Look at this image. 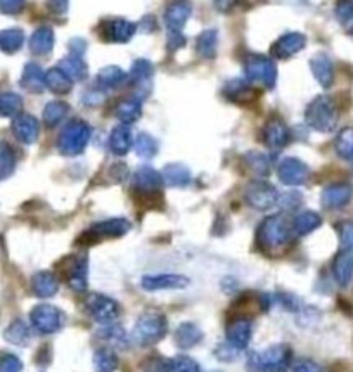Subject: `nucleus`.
I'll return each instance as SVG.
<instances>
[{"label": "nucleus", "mask_w": 353, "mask_h": 372, "mask_svg": "<svg viewBox=\"0 0 353 372\" xmlns=\"http://www.w3.org/2000/svg\"><path fill=\"white\" fill-rule=\"evenodd\" d=\"M293 351L287 344H272L262 351H253L248 357L249 372H286L291 365Z\"/></svg>", "instance_id": "f257e3e1"}, {"label": "nucleus", "mask_w": 353, "mask_h": 372, "mask_svg": "<svg viewBox=\"0 0 353 372\" xmlns=\"http://www.w3.org/2000/svg\"><path fill=\"white\" fill-rule=\"evenodd\" d=\"M305 121L314 130L327 134L332 132L338 125V108L334 101L327 95H318L310 104L307 106L305 111Z\"/></svg>", "instance_id": "f03ea898"}, {"label": "nucleus", "mask_w": 353, "mask_h": 372, "mask_svg": "<svg viewBox=\"0 0 353 372\" xmlns=\"http://www.w3.org/2000/svg\"><path fill=\"white\" fill-rule=\"evenodd\" d=\"M293 225L287 222L284 215L267 217L258 227V242L265 250L274 251L286 246L291 239Z\"/></svg>", "instance_id": "7ed1b4c3"}, {"label": "nucleus", "mask_w": 353, "mask_h": 372, "mask_svg": "<svg viewBox=\"0 0 353 372\" xmlns=\"http://www.w3.org/2000/svg\"><path fill=\"white\" fill-rule=\"evenodd\" d=\"M92 128L82 119H71L57 137V149L64 156H77L84 153L90 141Z\"/></svg>", "instance_id": "20e7f679"}, {"label": "nucleus", "mask_w": 353, "mask_h": 372, "mask_svg": "<svg viewBox=\"0 0 353 372\" xmlns=\"http://www.w3.org/2000/svg\"><path fill=\"white\" fill-rule=\"evenodd\" d=\"M168 333V320L163 313L144 312L133 327V340L142 346H151L163 340Z\"/></svg>", "instance_id": "39448f33"}, {"label": "nucleus", "mask_w": 353, "mask_h": 372, "mask_svg": "<svg viewBox=\"0 0 353 372\" xmlns=\"http://www.w3.org/2000/svg\"><path fill=\"white\" fill-rule=\"evenodd\" d=\"M30 320H32V326L40 334H54L63 329L64 324H66V315L57 306L42 303V305H37L32 310Z\"/></svg>", "instance_id": "423d86ee"}, {"label": "nucleus", "mask_w": 353, "mask_h": 372, "mask_svg": "<svg viewBox=\"0 0 353 372\" xmlns=\"http://www.w3.org/2000/svg\"><path fill=\"white\" fill-rule=\"evenodd\" d=\"M245 73L248 80L262 84L267 88H272L277 81L276 63L262 54H253L246 59Z\"/></svg>", "instance_id": "0eeeda50"}, {"label": "nucleus", "mask_w": 353, "mask_h": 372, "mask_svg": "<svg viewBox=\"0 0 353 372\" xmlns=\"http://www.w3.org/2000/svg\"><path fill=\"white\" fill-rule=\"evenodd\" d=\"M132 228L126 218H109V220L99 222V224L92 225L87 232L80 237L84 244H94V242L102 241V239H115L122 237L126 232Z\"/></svg>", "instance_id": "6e6552de"}, {"label": "nucleus", "mask_w": 353, "mask_h": 372, "mask_svg": "<svg viewBox=\"0 0 353 372\" xmlns=\"http://www.w3.org/2000/svg\"><path fill=\"white\" fill-rule=\"evenodd\" d=\"M245 201L253 210L265 211L279 203V193L270 184L263 182V180H255V182H251L246 187Z\"/></svg>", "instance_id": "1a4fd4ad"}, {"label": "nucleus", "mask_w": 353, "mask_h": 372, "mask_svg": "<svg viewBox=\"0 0 353 372\" xmlns=\"http://www.w3.org/2000/svg\"><path fill=\"white\" fill-rule=\"evenodd\" d=\"M84 306L88 315L101 324L113 322V320L118 319L120 315L118 303L113 298H109V296L99 295V293H94V295L88 296V298L85 300Z\"/></svg>", "instance_id": "9d476101"}, {"label": "nucleus", "mask_w": 353, "mask_h": 372, "mask_svg": "<svg viewBox=\"0 0 353 372\" xmlns=\"http://www.w3.org/2000/svg\"><path fill=\"white\" fill-rule=\"evenodd\" d=\"M277 177L286 186H303L310 177V168L301 159L286 158L277 166Z\"/></svg>", "instance_id": "9b49d317"}, {"label": "nucleus", "mask_w": 353, "mask_h": 372, "mask_svg": "<svg viewBox=\"0 0 353 372\" xmlns=\"http://www.w3.org/2000/svg\"><path fill=\"white\" fill-rule=\"evenodd\" d=\"M87 275H88V258L87 255L80 257L66 258V268H64V277L68 286L73 291L84 293L87 289Z\"/></svg>", "instance_id": "f8f14e48"}, {"label": "nucleus", "mask_w": 353, "mask_h": 372, "mask_svg": "<svg viewBox=\"0 0 353 372\" xmlns=\"http://www.w3.org/2000/svg\"><path fill=\"white\" fill-rule=\"evenodd\" d=\"M191 279L182 274H158L146 275L140 281V286L146 291H166V289H186L189 288Z\"/></svg>", "instance_id": "ddd939ff"}, {"label": "nucleus", "mask_w": 353, "mask_h": 372, "mask_svg": "<svg viewBox=\"0 0 353 372\" xmlns=\"http://www.w3.org/2000/svg\"><path fill=\"white\" fill-rule=\"evenodd\" d=\"M193 14L189 0H173L164 11V25L170 32H180Z\"/></svg>", "instance_id": "4468645a"}, {"label": "nucleus", "mask_w": 353, "mask_h": 372, "mask_svg": "<svg viewBox=\"0 0 353 372\" xmlns=\"http://www.w3.org/2000/svg\"><path fill=\"white\" fill-rule=\"evenodd\" d=\"M353 197V187L350 184H332L322 190V206L327 210H339L346 206Z\"/></svg>", "instance_id": "2eb2a0df"}, {"label": "nucleus", "mask_w": 353, "mask_h": 372, "mask_svg": "<svg viewBox=\"0 0 353 372\" xmlns=\"http://www.w3.org/2000/svg\"><path fill=\"white\" fill-rule=\"evenodd\" d=\"M253 336V320L248 317H238L227 326V341L238 350H245Z\"/></svg>", "instance_id": "dca6fc26"}, {"label": "nucleus", "mask_w": 353, "mask_h": 372, "mask_svg": "<svg viewBox=\"0 0 353 372\" xmlns=\"http://www.w3.org/2000/svg\"><path fill=\"white\" fill-rule=\"evenodd\" d=\"M133 187L139 194H156L163 187V177L153 166H140L133 173Z\"/></svg>", "instance_id": "f3484780"}, {"label": "nucleus", "mask_w": 353, "mask_h": 372, "mask_svg": "<svg viewBox=\"0 0 353 372\" xmlns=\"http://www.w3.org/2000/svg\"><path fill=\"white\" fill-rule=\"evenodd\" d=\"M12 132L16 139L23 144H33L39 139L40 125L39 119L32 115H18L12 121Z\"/></svg>", "instance_id": "a211bd4d"}, {"label": "nucleus", "mask_w": 353, "mask_h": 372, "mask_svg": "<svg viewBox=\"0 0 353 372\" xmlns=\"http://www.w3.org/2000/svg\"><path fill=\"white\" fill-rule=\"evenodd\" d=\"M263 142L272 149H280L289 142V128L286 127V123L283 119H270L263 127Z\"/></svg>", "instance_id": "6ab92c4d"}, {"label": "nucleus", "mask_w": 353, "mask_h": 372, "mask_svg": "<svg viewBox=\"0 0 353 372\" xmlns=\"http://www.w3.org/2000/svg\"><path fill=\"white\" fill-rule=\"evenodd\" d=\"M305 46H307V37L301 35V33H298V32H291V33H286V35H283L279 40H277L272 52L276 57H283V59H286V57H291V56H294V54L300 52Z\"/></svg>", "instance_id": "aec40b11"}, {"label": "nucleus", "mask_w": 353, "mask_h": 372, "mask_svg": "<svg viewBox=\"0 0 353 372\" xmlns=\"http://www.w3.org/2000/svg\"><path fill=\"white\" fill-rule=\"evenodd\" d=\"M32 289L39 298H50L59 291V279L49 271L37 272L32 277Z\"/></svg>", "instance_id": "412c9836"}, {"label": "nucleus", "mask_w": 353, "mask_h": 372, "mask_svg": "<svg viewBox=\"0 0 353 372\" xmlns=\"http://www.w3.org/2000/svg\"><path fill=\"white\" fill-rule=\"evenodd\" d=\"M175 344L180 348V350H189L194 348L196 344L201 343L203 340V331L193 322H182L177 329H175Z\"/></svg>", "instance_id": "4be33fe9"}, {"label": "nucleus", "mask_w": 353, "mask_h": 372, "mask_svg": "<svg viewBox=\"0 0 353 372\" xmlns=\"http://www.w3.org/2000/svg\"><path fill=\"white\" fill-rule=\"evenodd\" d=\"M135 25L126 19H111L104 30V39L115 43H125L135 35Z\"/></svg>", "instance_id": "5701e85b"}, {"label": "nucleus", "mask_w": 353, "mask_h": 372, "mask_svg": "<svg viewBox=\"0 0 353 372\" xmlns=\"http://www.w3.org/2000/svg\"><path fill=\"white\" fill-rule=\"evenodd\" d=\"M161 177H163V182L170 187H187L193 180L191 170L180 163H171V165L164 166Z\"/></svg>", "instance_id": "b1692460"}, {"label": "nucleus", "mask_w": 353, "mask_h": 372, "mask_svg": "<svg viewBox=\"0 0 353 372\" xmlns=\"http://www.w3.org/2000/svg\"><path fill=\"white\" fill-rule=\"evenodd\" d=\"M109 151L116 156H125L126 153L132 148V132L126 125H118V127L113 128V132L109 134Z\"/></svg>", "instance_id": "393cba45"}, {"label": "nucleus", "mask_w": 353, "mask_h": 372, "mask_svg": "<svg viewBox=\"0 0 353 372\" xmlns=\"http://www.w3.org/2000/svg\"><path fill=\"white\" fill-rule=\"evenodd\" d=\"M312 73H314L315 80L322 85L324 88H329L334 80V66H332L331 59L324 54H318L310 61Z\"/></svg>", "instance_id": "a878e982"}, {"label": "nucleus", "mask_w": 353, "mask_h": 372, "mask_svg": "<svg viewBox=\"0 0 353 372\" xmlns=\"http://www.w3.org/2000/svg\"><path fill=\"white\" fill-rule=\"evenodd\" d=\"M332 275L341 288L350 284L353 279V255L350 251H343L336 257L332 264Z\"/></svg>", "instance_id": "bb28decb"}, {"label": "nucleus", "mask_w": 353, "mask_h": 372, "mask_svg": "<svg viewBox=\"0 0 353 372\" xmlns=\"http://www.w3.org/2000/svg\"><path fill=\"white\" fill-rule=\"evenodd\" d=\"M21 85L28 92H33V94L42 92L44 88H46V73H44L42 68L37 63L26 64L25 70H23Z\"/></svg>", "instance_id": "cd10ccee"}, {"label": "nucleus", "mask_w": 353, "mask_h": 372, "mask_svg": "<svg viewBox=\"0 0 353 372\" xmlns=\"http://www.w3.org/2000/svg\"><path fill=\"white\" fill-rule=\"evenodd\" d=\"M126 73L118 66H106L97 73V87L102 90H111V88H118L120 85L125 84Z\"/></svg>", "instance_id": "c85d7f7f"}, {"label": "nucleus", "mask_w": 353, "mask_h": 372, "mask_svg": "<svg viewBox=\"0 0 353 372\" xmlns=\"http://www.w3.org/2000/svg\"><path fill=\"white\" fill-rule=\"evenodd\" d=\"M54 40H56V37H54L53 30L47 28V26H42V28L37 30L32 35V39H30V50H32L33 54H37V56H46V54H49L50 50H53Z\"/></svg>", "instance_id": "c756f323"}, {"label": "nucleus", "mask_w": 353, "mask_h": 372, "mask_svg": "<svg viewBox=\"0 0 353 372\" xmlns=\"http://www.w3.org/2000/svg\"><path fill=\"white\" fill-rule=\"evenodd\" d=\"M46 87L54 94H68L73 87V80L61 68H50L46 73Z\"/></svg>", "instance_id": "7c9ffc66"}, {"label": "nucleus", "mask_w": 353, "mask_h": 372, "mask_svg": "<svg viewBox=\"0 0 353 372\" xmlns=\"http://www.w3.org/2000/svg\"><path fill=\"white\" fill-rule=\"evenodd\" d=\"M59 68L75 81H82L88 77L87 64L82 59V56H77V54H70V56L64 57V59L61 61Z\"/></svg>", "instance_id": "2f4dec72"}, {"label": "nucleus", "mask_w": 353, "mask_h": 372, "mask_svg": "<svg viewBox=\"0 0 353 372\" xmlns=\"http://www.w3.org/2000/svg\"><path fill=\"white\" fill-rule=\"evenodd\" d=\"M140 115H142V102H140V99H126V101L120 102L116 106V118L122 123H125V125L135 123L140 118Z\"/></svg>", "instance_id": "473e14b6"}, {"label": "nucleus", "mask_w": 353, "mask_h": 372, "mask_svg": "<svg viewBox=\"0 0 353 372\" xmlns=\"http://www.w3.org/2000/svg\"><path fill=\"white\" fill-rule=\"evenodd\" d=\"M322 225V217L315 211H301L293 220V231L300 235H307Z\"/></svg>", "instance_id": "72a5a7b5"}, {"label": "nucleus", "mask_w": 353, "mask_h": 372, "mask_svg": "<svg viewBox=\"0 0 353 372\" xmlns=\"http://www.w3.org/2000/svg\"><path fill=\"white\" fill-rule=\"evenodd\" d=\"M224 94L227 95L229 101L234 102H249L251 99H255L256 92L249 87L246 81L242 80H232L225 85Z\"/></svg>", "instance_id": "f704fd0d"}, {"label": "nucleus", "mask_w": 353, "mask_h": 372, "mask_svg": "<svg viewBox=\"0 0 353 372\" xmlns=\"http://www.w3.org/2000/svg\"><path fill=\"white\" fill-rule=\"evenodd\" d=\"M25 43V33L19 28H9L0 32V50L6 54H15Z\"/></svg>", "instance_id": "c9c22d12"}, {"label": "nucleus", "mask_w": 353, "mask_h": 372, "mask_svg": "<svg viewBox=\"0 0 353 372\" xmlns=\"http://www.w3.org/2000/svg\"><path fill=\"white\" fill-rule=\"evenodd\" d=\"M97 336L102 341L109 344H115L118 348H126L128 346V337H126L125 329L122 326H116V324H104L101 329L97 331Z\"/></svg>", "instance_id": "e433bc0d"}, {"label": "nucleus", "mask_w": 353, "mask_h": 372, "mask_svg": "<svg viewBox=\"0 0 353 372\" xmlns=\"http://www.w3.org/2000/svg\"><path fill=\"white\" fill-rule=\"evenodd\" d=\"M217 46H218V32L215 28L207 30L200 35L196 42V50L201 57H207L211 59L217 54Z\"/></svg>", "instance_id": "4c0bfd02"}, {"label": "nucleus", "mask_w": 353, "mask_h": 372, "mask_svg": "<svg viewBox=\"0 0 353 372\" xmlns=\"http://www.w3.org/2000/svg\"><path fill=\"white\" fill-rule=\"evenodd\" d=\"M92 362H94L95 372H115L118 369V355L109 348H99Z\"/></svg>", "instance_id": "58836bf2"}, {"label": "nucleus", "mask_w": 353, "mask_h": 372, "mask_svg": "<svg viewBox=\"0 0 353 372\" xmlns=\"http://www.w3.org/2000/svg\"><path fill=\"white\" fill-rule=\"evenodd\" d=\"M68 112H70V106L66 102L53 101L44 108V121L47 127H56L66 118Z\"/></svg>", "instance_id": "ea45409f"}, {"label": "nucleus", "mask_w": 353, "mask_h": 372, "mask_svg": "<svg viewBox=\"0 0 353 372\" xmlns=\"http://www.w3.org/2000/svg\"><path fill=\"white\" fill-rule=\"evenodd\" d=\"M30 327L26 326L25 320H15L8 329L4 331V337L12 344H18V346H25L30 341Z\"/></svg>", "instance_id": "a19ab883"}, {"label": "nucleus", "mask_w": 353, "mask_h": 372, "mask_svg": "<svg viewBox=\"0 0 353 372\" xmlns=\"http://www.w3.org/2000/svg\"><path fill=\"white\" fill-rule=\"evenodd\" d=\"M16 155L8 142H0V180H6L15 173Z\"/></svg>", "instance_id": "79ce46f5"}, {"label": "nucleus", "mask_w": 353, "mask_h": 372, "mask_svg": "<svg viewBox=\"0 0 353 372\" xmlns=\"http://www.w3.org/2000/svg\"><path fill=\"white\" fill-rule=\"evenodd\" d=\"M334 149L339 158L353 159V128H343L334 141Z\"/></svg>", "instance_id": "37998d69"}, {"label": "nucleus", "mask_w": 353, "mask_h": 372, "mask_svg": "<svg viewBox=\"0 0 353 372\" xmlns=\"http://www.w3.org/2000/svg\"><path fill=\"white\" fill-rule=\"evenodd\" d=\"M23 99L15 92L0 94V115L2 116H18L21 115Z\"/></svg>", "instance_id": "c03bdc74"}, {"label": "nucleus", "mask_w": 353, "mask_h": 372, "mask_svg": "<svg viewBox=\"0 0 353 372\" xmlns=\"http://www.w3.org/2000/svg\"><path fill=\"white\" fill-rule=\"evenodd\" d=\"M133 148H135V153L140 156V158L149 159L158 153V142L153 135L139 134L137 135L135 142H133Z\"/></svg>", "instance_id": "a18cd8bd"}, {"label": "nucleus", "mask_w": 353, "mask_h": 372, "mask_svg": "<svg viewBox=\"0 0 353 372\" xmlns=\"http://www.w3.org/2000/svg\"><path fill=\"white\" fill-rule=\"evenodd\" d=\"M246 163H248L249 168L253 170V173H256V175H269L270 172V161L269 158H267L265 155H262V153H256L251 151L246 155Z\"/></svg>", "instance_id": "49530a36"}, {"label": "nucleus", "mask_w": 353, "mask_h": 372, "mask_svg": "<svg viewBox=\"0 0 353 372\" xmlns=\"http://www.w3.org/2000/svg\"><path fill=\"white\" fill-rule=\"evenodd\" d=\"M168 372H200V364L194 358L179 355L168 360Z\"/></svg>", "instance_id": "de8ad7c7"}, {"label": "nucleus", "mask_w": 353, "mask_h": 372, "mask_svg": "<svg viewBox=\"0 0 353 372\" xmlns=\"http://www.w3.org/2000/svg\"><path fill=\"white\" fill-rule=\"evenodd\" d=\"M154 70L153 64L147 59H137L135 63L132 64V71H130V77L135 84H142V81H147L151 77H153Z\"/></svg>", "instance_id": "09e8293b"}, {"label": "nucleus", "mask_w": 353, "mask_h": 372, "mask_svg": "<svg viewBox=\"0 0 353 372\" xmlns=\"http://www.w3.org/2000/svg\"><path fill=\"white\" fill-rule=\"evenodd\" d=\"M339 242H341L343 251L353 253V220H345L338 225Z\"/></svg>", "instance_id": "8fccbe9b"}, {"label": "nucleus", "mask_w": 353, "mask_h": 372, "mask_svg": "<svg viewBox=\"0 0 353 372\" xmlns=\"http://www.w3.org/2000/svg\"><path fill=\"white\" fill-rule=\"evenodd\" d=\"M23 362L12 353H4L0 357V372H21Z\"/></svg>", "instance_id": "3c124183"}, {"label": "nucleus", "mask_w": 353, "mask_h": 372, "mask_svg": "<svg viewBox=\"0 0 353 372\" xmlns=\"http://www.w3.org/2000/svg\"><path fill=\"white\" fill-rule=\"evenodd\" d=\"M239 353H241V350L232 346L229 341L227 343H222L220 346H217V350H215V355H217L218 360H222V362H234L236 358L239 357Z\"/></svg>", "instance_id": "603ef678"}, {"label": "nucleus", "mask_w": 353, "mask_h": 372, "mask_svg": "<svg viewBox=\"0 0 353 372\" xmlns=\"http://www.w3.org/2000/svg\"><path fill=\"white\" fill-rule=\"evenodd\" d=\"M336 18L341 23H348L353 19V0H341L336 6Z\"/></svg>", "instance_id": "864d4df0"}, {"label": "nucleus", "mask_w": 353, "mask_h": 372, "mask_svg": "<svg viewBox=\"0 0 353 372\" xmlns=\"http://www.w3.org/2000/svg\"><path fill=\"white\" fill-rule=\"evenodd\" d=\"M25 8V0H0V12L4 14L15 16L23 11Z\"/></svg>", "instance_id": "5fc2aeb1"}, {"label": "nucleus", "mask_w": 353, "mask_h": 372, "mask_svg": "<svg viewBox=\"0 0 353 372\" xmlns=\"http://www.w3.org/2000/svg\"><path fill=\"white\" fill-rule=\"evenodd\" d=\"M293 372H324V369L318 364H315V362L303 358V360H298L296 364H294Z\"/></svg>", "instance_id": "6e6d98bb"}, {"label": "nucleus", "mask_w": 353, "mask_h": 372, "mask_svg": "<svg viewBox=\"0 0 353 372\" xmlns=\"http://www.w3.org/2000/svg\"><path fill=\"white\" fill-rule=\"evenodd\" d=\"M184 43H186V39H184L182 32H170V35H168V47L171 50L180 49Z\"/></svg>", "instance_id": "4d7b16f0"}, {"label": "nucleus", "mask_w": 353, "mask_h": 372, "mask_svg": "<svg viewBox=\"0 0 353 372\" xmlns=\"http://www.w3.org/2000/svg\"><path fill=\"white\" fill-rule=\"evenodd\" d=\"M68 4H70L68 0H49V9L56 16H63L66 14Z\"/></svg>", "instance_id": "13d9d810"}, {"label": "nucleus", "mask_w": 353, "mask_h": 372, "mask_svg": "<svg viewBox=\"0 0 353 372\" xmlns=\"http://www.w3.org/2000/svg\"><path fill=\"white\" fill-rule=\"evenodd\" d=\"M102 94L101 92H97V90H90V92H87V94H85V97H84V102L87 106H99L102 102Z\"/></svg>", "instance_id": "bf43d9fd"}, {"label": "nucleus", "mask_w": 353, "mask_h": 372, "mask_svg": "<svg viewBox=\"0 0 353 372\" xmlns=\"http://www.w3.org/2000/svg\"><path fill=\"white\" fill-rule=\"evenodd\" d=\"M85 49H87V43H85V40H78L73 39L70 42V50L71 54H77V56H82V54L85 52Z\"/></svg>", "instance_id": "052dcab7"}, {"label": "nucleus", "mask_w": 353, "mask_h": 372, "mask_svg": "<svg viewBox=\"0 0 353 372\" xmlns=\"http://www.w3.org/2000/svg\"><path fill=\"white\" fill-rule=\"evenodd\" d=\"M236 4L238 0H215V9L220 12H229Z\"/></svg>", "instance_id": "680f3d73"}, {"label": "nucleus", "mask_w": 353, "mask_h": 372, "mask_svg": "<svg viewBox=\"0 0 353 372\" xmlns=\"http://www.w3.org/2000/svg\"><path fill=\"white\" fill-rule=\"evenodd\" d=\"M350 35H353V28H352V30H350Z\"/></svg>", "instance_id": "e2e57ef3"}]
</instances>
